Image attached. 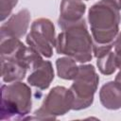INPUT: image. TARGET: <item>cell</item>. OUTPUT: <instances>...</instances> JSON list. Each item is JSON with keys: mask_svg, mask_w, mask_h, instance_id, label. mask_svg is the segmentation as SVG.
I'll list each match as a JSON object with an SVG mask.
<instances>
[{"mask_svg": "<svg viewBox=\"0 0 121 121\" xmlns=\"http://www.w3.org/2000/svg\"><path fill=\"white\" fill-rule=\"evenodd\" d=\"M56 39V51L78 62L90 61L93 58V38L87 30L85 19L70 24L63 28Z\"/></svg>", "mask_w": 121, "mask_h": 121, "instance_id": "obj_1", "label": "cell"}, {"mask_svg": "<svg viewBox=\"0 0 121 121\" xmlns=\"http://www.w3.org/2000/svg\"><path fill=\"white\" fill-rule=\"evenodd\" d=\"M94 43H112L118 34L121 15L112 6L100 1L93 5L88 11Z\"/></svg>", "mask_w": 121, "mask_h": 121, "instance_id": "obj_2", "label": "cell"}, {"mask_svg": "<svg viewBox=\"0 0 121 121\" xmlns=\"http://www.w3.org/2000/svg\"><path fill=\"white\" fill-rule=\"evenodd\" d=\"M0 120H21L30 112L32 107L31 89L27 84L14 81L1 86Z\"/></svg>", "mask_w": 121, "mask_h": 121, "instance_id": "obj_3", "label": "cell"}, {"mask_svg": "<svg viewBox=\"0 0 121 121\" xmlns=\"http://www.w3.org/2000/svg\"><path fill=\"white\" fill-rule=\"evenodd\" d=\"M98 81L99 77L92 64L78 66V73L70 87L74 96L72 110H83L93 104L94 95L97 89Z\"/></svg>", "mask_w": 121, "mask_h": 121, "instance_id": "obj_4", "label": "cell"}, {"mask_svg": "<svg viewBox=\"0 0 121 121\" xmlns=\"http://www.w3.org/2000/svg\"><path fill=\"white\" fill-rule=\"evenodd\" d=\"M73 104L74 96L71 90L63 86H56L45 95L42 106L34 112V117L32 118L54 120L57 116L64 115L72 110Z\"/></svg>", "mask_w": 121, "mask_h": 121, "instance_id": "obj_5", "label": "cell"}, {"mask_svg": "<svg viewBox=\"0 0 121 121\" xmlns=\"http://www.w3.org/2000/svg\"><path fill=\"white\" fill-rule=\"evenodd\" d=\"M56 39L53 23L49 19L39 18L31 25L30 32L26 36V43L43 57L50 58L53 55Z\"/></svg>", "mask_w": 121, "mask_h": 121, "instance_id": "obj_6", "label": "cell"}, {"mask_svg": "<svg viewBox=\"0 0 121 121\" xmlns=\"http://www.w3.org/2000/svg\"><path fill=\"white\" fill-rule=\"evenodd\" d=\"M30 22V12L24 9L13 14L0 27V38H17L23 37L28 28Z\"/></svg>", "mask_w": 121, "mask_h": 121, "instance_id": "obj_7", "label": "cell"}, {"mask_svg": "<svg viewBox=\"0 0 121 121\" xmlns=\"http://www.w3.org/2000/svg\"><path fill=\"white\" fill-rule=\"evenodd\" d=\"M86 10V5L81 0H61L60 8V18L58 20L59 26H64L77 23L83 19Z\"/></svg>", "mask_w": 121, "mask_h": 121, "instance_id": "obj_8", "label": "cell"}, {"mask_svg": "<svg viewBox=\"0 0 121 121\" xmlns=\"http://www.w3.org/2000/svg\"><path fill=\"white\" fill-rule=\"evenodd\" d=\"M53 79L54 70L52 63L49 60H43L40 66L30 73L27 78V83L31 86L39 88L40 90H45L49 87Z\"/></svg>", "mask_w": 121, "mask_h": 121, "instance_id": "obj_9", "label": "cell"}, {"mask_svg": "<svg viewBox=\"0 0 121 121\" xmlns=\"http://www.w3.org/2000/svg\"><path fill=\"white\" fill-rule=\"evenodd\" d=\"M99 100L102 106L108 110L121 108V86L115 81H109L99 91Z\"/></svg>", "mask_w": 121, "mask_h": 121, "instance_id": "obj_10", "label": "cell"}, {"mask_svg": "<svg viewBox=\"0 0 121 121\" xmlns=\"http://www.w3.org/2000/svg\"><path fill=\"white\" fill-rule=\"evenodd\" d=\"M27 69L14 60H1V77L5 82H14L24 79Z\"/></svg>", "mask_w": 121, "mask_h": 121, "instance_id": "obj_11", "label": "cell"}, {"mask_svg": "<svg viewBox=\"0 0 121 121\" xmlns=\"http://www.w3.org/2000/svg\"><path fill=\"white\" fill-rule=\"evenodd\" d=\"M56 67L58 76L63 79L74 80V78L77 77L78 73V66L77 65L76 60L70 57L57 59Z\"/></svg>", "mask_w": 121, "mask_h": 121, "instance_id": "obj_12", "label": "cell"}, {"mask_svg": "<svg viewBox=\"0 0 121 121\" xmlns=\"http://www.w3.org/2000/svg\"><path fill=\"white\" fill-rule=\"evenodd\" d=\"M96 64H97L98 70L100 71L101 74L106 75V76L113 74L117 68L116 62H115L114 52L110 51L109 53L105 54L104 56L97 58Z\"/></svg>", "mask_w": 121, "mask_h": 121, "instance_id": "obj_13", "label": "cell"}, {"mask_svg": "<svg viewBox=\"0 0 121 121\" xmlns=\"http://www.w3.org/2000/svg\"><path fill=\"white\" fill-rule=\"evenodd\" d=\"M18 0H0V20L4 21L10 14Z\"/></svg>", "mask_w": 121, "mask_h": 121, "instance_id": "obj_14", "label": "cell"}, {"mask_svg": "<svg viewBox=\"0 0 121 121\" xmlns=\"http://www.w3.org/2000/svg\"><path fill=\"white\" fill-rule=\"evenodd\" d=\"M113 48H114V57L117 68L121 70V32L117 34L113 41Z\"/></svg>", "mask_w": 121, "mask_h": 121, "instance_id": "obj_15", "label": "cell"}, {"mask_svg": "<svg viewBox=\"0 0 121 121\" xmlns=\"http://www.w3.org/2000/svg\"><path fill=\"white\" fill-rule=\"evenodd\" d=\"M102 1L112 6L113 8H115L118 10L121 9V0H102Z\"/></svg>", "mask_w": 121, "mask_h": 121, "instance_id": "obj_16", "label": "cell"}, {"mask_svg": "<svg viewBox=\"0 0 121 121\" xmlns=\"http://www.w3.org/2000/svg\"><path fill=\"white\" fill-rule=\"evenodd\" d=\"M114 81L116 82V83H118L120 86H121V70L119 71V73L116 75V77H115V79H114Z\"/></svg>", "mask_w": 121, "mask_h": 121, "instance_id": "obj_17", "label": "cell"}]
</instances>
